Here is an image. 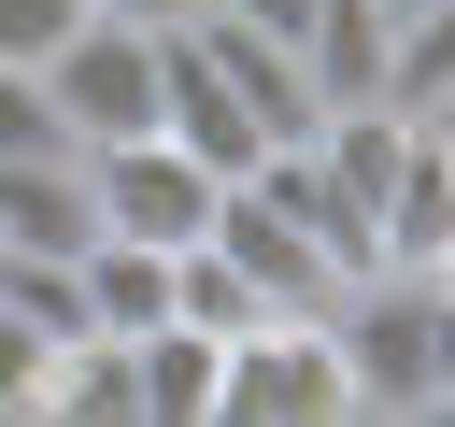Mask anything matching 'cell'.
Wrapping results in <instances>:
<instances>
[{"label":"cell","mask_w":455,"mask_h":427,"mask_svg":"<svg viewBox=\"0 0 455 427\" xmlns=\"http://www.w3.org/2000/svg\"><path fill=\"white\" fill-rule=\"evenodd\" d=\"M441 157H455V128H441Z\"/></svg>","instance_id":"ac0fdd59"},{"label":"cell","mask_w":455,"mask_h":427,"mask_svg":"<svg viewBox=\"0 0 455 427\" xmlns=\"http://www.w3.org/2000/svg\"><path fill=\"white\" fill-rule=\"evenodd\" d=\"M0 157H85V142L57 128V100H43V71H14V57H0Z\"/></svg>","instance_id":"4fadbf2b"},{"label":"cell","mask_w":455,"mask_h":427,"mask_svg":"<svg viewBox=\"0 0 455 427\" xmlns=\"http://www.w3.org/2000/svg\"><path fill=\"white\" fill-rule=\"evenodd\" d=\"M71 28H85V0H0V57H14V71H43Z\"/></svg>","instance_id":"9a60e30c"},{"label":"cell","mask_w":455,"mask_h":427,"mask_svg":"<svg viewBox=\"0 0 455 427\" xmlns=\"http://www.w3.org/2000/svg\"><path fill=\"white\" fill-rule=\"evenodd\" d=\"M412 128H455V71H441V100H427V114H412Z\"/></svg>","instance_id":"e0dca14e"},{"label":"cell","mask_w":455,"mask_h":427,"mask_svg":"<svg viewBox=\"0 0 455 427\" xmlns=\"http://www.w3.org/2000/svg\"><path fill=\"white\" fill-rule=\"evenodd\" d=\"M213 370H228V342L185 327V313H156V327L128 342V399H142V427H213Z\"/></svg>","instance_id":"9c48e42d"},{"label":"cell","mask_w":455,"mask_h":427,"mask_svg":"<svg viewBox=\"0 0 455 427\" xmlns=\"http://www.w3.org/2000/svg\"><path fill=\"white\" fill-rule=\"evenodd\" d=\"M28 413H57V427H142V399H128V342L71 327V342L43 356V399H28Z\"/></svg>","instance_id":"7c38bea8"},{"label":"cell","mask_w":455,"mask_h":427,"mask_svg":"<svg viewBox=\"0 0 455 427\" xmlns=\"http://www.w3.org/2000/svg\"><path fill=\"white\" fill-rule=\"evenodd\" d=\"M43 100H57V128H71V142H128V128H156V28L85 14V28L43 57Z\"/></svg>","instance_id":"3957f363"},{"label":"cell","mask_w":455,"mask_h":427,"mask_svg":"<svg viewBox=\"0 0 455 427\" xmlns=\"http://www.w3.org/2000/svg\"><path fill=\"white\" fill-rule=\"evenodd\" d=\"M185 28H199V57H213V71L256 100V128H270V142H313V114H327V100H313L299 43H270V28H242V14H213V0H199Z\"/></svg>","instance_id":"8992f818"},{"label":"cell","mask_w":455,"mask_h":427,"mask_svg":"<svg viewBox=\"0 0 455 427\" xmlns=\"http://www.w3.org/2000/svg\"><path fill=\"white\" fill-rule=\"evenodd\" d=\"M43 356H57V327H28L14 299H0V413L28 427V399H43Z\"/></svg>","instance_id":"5bb4252c"},{"label":"cell","mask_w":455,"mask_h":427,"mask_svg":"<svg viewBox=\"0 0 455 427\" xmlns=\"http://www.w3.org/2000/svg\"><path fill=\"white\" fill-rule=\"evenodd\" d=\"M199 242H213V256H228V270H242V285H256L270 313H327V299L355 285V270H341V256H327V242H313V228H299V214H284V199H270L256 171H242V185H213Z\"/></svg>","instance_id":"7a4b0ae2"},{"label":"cell","mask_w":455,"mask_h":427,"mask_svg":"<svg viewBox=\"0 0 455 427\" xmlns=\"http://www.w3.org/2000/svg\"><path fill=\"white\" fill-rule=\"evenodd\" d=\"M71 285H85V327H100V342H142V327L171 313V242H114V228H100V242L71 256Z\"/></svg>","instance_id":"30bf717a"},{"label":"cell","mask_w":455,"mask_h":427,"mask_svg":"<svg viewBox=\"0 0 455 427\" xmlns=\"http://www.w3.org/2000/svg\"><path fill=\"white\" fill-rule=\"evenodd\" d=\"M85 199H100V228H114V242H199L213 171H199L171 128H128V142H85Z\"/></svg>","instance_id":"277c9868"},{"label":"cell","mask_w":455,"mask_h":427,"mask_svg":"<svg viewBox=\"0 0 455 427\" xmlns=\"http://www.w3.org/2000/svg\"><path fill=\"white\" fill-rule=\"evenodd\" d=\"M85 14H128V28H185L199 0H85Z\"/></svg>","instance_id":"2e32d148"},{"label":"cell","mask_w":455,"mask_h":427,"mask_svg":"<svg viewBox=\"0 0 455 427\" xmlns=\"http://www.w3.org/2000/svg\"><path fill=\"white\" fill-rule=\"evenodd\" d=\"M441 242H455V157H441V128H412L384 171V214H370V270H427Z\"/></svg>","instance_id":"52a82bcc"},{"label":"cell","mask_w":455,"mask_h":427,"mask_svg":"<svg viewBox=\"0 0 455 427\" xmlns=\"http://www.w3.org/2000/svg\"><path fill=\"white\" fill-rule=\"evenodd\" d=\"M156 128H171V142H185V157H199L213 185H242V171L270 157L256 100H242V85H228L213 57H199V28H156Z\"/></svg>","instance_id":"5b68a950"},{"label":"cell","mask_w":455,"mask_h":427,"mask_svg":"<svg viewBox=\"0 0 455 427\" xmlns=\"http://www.w3.org/2000/svg\"><path fill=\"white\" fill-rule=\"evenodd\" d=\"M384 43H398V14H384V0H313V28H299L313 100H384Z\"/></svg>","instance_id":"8fae6325"},{"label":"cell","mask_w":455,"mask_h":427,"mask_svg":"<svg viewBox=\"0 0 455 427\" xmlns=\"http://www.w3.org/2000/svg\"><path fill=\"white\" fill-rule=\"evenodd\" d=\"M355 384H341V342L327 313H256L213 370V427H341Z\"/></svg>","instance_id":"6da1fadb"},{"label":"cell","mask_w":455,"mask_h":427,"mask_svg":"<svg viewBox=\"0 0 455 427\" xmlns=\"http://www.w3.org/2000/svg\"><path fill=\"white\" fill-rule=\"evenodd\" d=\"M85 242H100L85 157H0V256H85Z\"/></svg>","instance_id":"ba28073f"}]
</instances>
